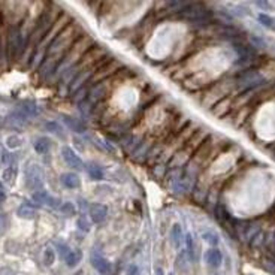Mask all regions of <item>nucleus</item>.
I'll use <instances>...</instances> for the list:
<instances>
[{
	"label": "nucleus",
	"mask_w": 275,
	"mask_h": 275,
	"mask_svg": "<svg viewBox=\"0 0 275 275\" xmlns=\"http://www.w3.org/2000/svg\"><path fill=\"white\" fill-rule=\"evenodd\" d=\"M172 240H173V244L176 247H180V244L183 242V230H181L180 224H175L172 227Z\"/></svg>",
	"instance_id": "obj_18"
},
{
	"label": "nucleus",
	"mask_w": 275,
	"mask_h": 275,
	"mask_svg": "<svg viewBox=\"0 0 275 275\" xmlns=\"http://www.w3.org/2000/svg\"><path fill=\"white\" fill-rule=\"evenodd\" d=\"M119 69H120V63L115 62V60H111L109 65H106V66H103V68H99V70L94 72L96 75H94V78H93V81H103L108 75L117 72Z\"/></svg>",
	"instance_id": "obj_8"
},
{
	"label": "nucleus",
	"mask_w": 275,
	"mask_h": 275,
	"mask_svg": "<svg viewBox=\"0 0 275 275\" xmlns=\"http://www.w3.org/2000/svg\"><path fill=\"white\" fill-rule=\"evenodd\" d=\"M204 240H206L211 245H217L219 244V238H217V235H214L211 232H206L204 233Z\"/></svg>",
	"instance_id": "obj_21"
},
{
	"label": "nucleus",
	"mask_w": 275,
	"mask_h": 275,
	"mask_svg": "<svg viewBox=\"0 0 275 275\" xmlns=\"http://www.w3.org/2000/svg\"><path fill=\"white\" fill-rule=\"evenodd\" d=\"M50 147H51V142H50L48 138H45V136L37 138V139L34 141V150L37 153H41V154L47 153L50 150Z\"/></svg>",
	"instance_id": "obj_15"
},
{
	"label": "nucleus",
	"mask_w": 275,
	"mask_h": 275,
	"mask_svg": "<svg viewBox=\"0 0 275 275\" xmlns=\"http://www.w3.org/2000/svg\"><path fill=\"white\" fill-rule=\"evenodd\" d=\"M65 260L69 268H73L81 262V253L78 250H69V253L65 256Z\"/></svg>",
	"instance_id": "obj_13"
},
{
	"label": "nucleus",
	"mask_w": 275,
	"mask_h": 275,
	"mask_svg": "<svg viewBox=\"0 0 275 275\" xmlns=\"http://www.w3.org/2000/svg\"><path fill=\"white\" fill-rule=\"evenodd\" d=\"M5 227H6V219H5V215L0 212V232H2Z\"/></svg>",
	"instance_id": "obj_26"
},
{
	"label": "nucleus",
	"mask_w": 275,
	"mask_h": 275,
	"mask_svg": "<svg viewBox=\"0 0 275 275\" xmlns=\"http://www.w3.org/2000/svg\"><path fill=\"white\" fill-rule=\"evenodd\" d=\"M60 209H62V212H65L66 215H72V214L75 212V206H73L72 204H69V202H68V204H65V205H63Z\"/></svg>",
	"instance_id": "obj_24"
},
{
	"label": "nucleus",
	"mask_w": 275,
	"mask_h": 275,
	"mask_svg": "<svg viewBox=\"0 0 275 275\" xmlns=\"http://www.w3.org/2000/svg\"><path fill=\"white\" fill-rule=\"evenodd\" d=\"M0 275H15V272H12L8 268H2V269H0Z\"/></svg>",
	"instance_id": "obj_27"
},
{
	"label": "nucleus",
	"mask_w": 275,
	"mask_h": 275,
	"mask_svg": "<svg viewBox=\"0 0 275 275\" xmlns=\"http://www.w3.org/2000/svg\"><path fill=\"white\" fill-rule=\"evenodd\" d=\"M26 186H27V189L33 190L34 193L42 189V186H44V172H42V168L39 165L30 163L26 168Z\"/></svg>",
	"instance_id": "obj_2"
},
{
	"label": "nucleus",
	"mask_w": 275,
	"mask_h": 275,
	"mask_svg": "<svg viewBox=\"0 0 275 275\" xmlns=\"http://www.w3.org/2000/svg\"><path fill=\"white\" fill-rule=\"evenodd\" d=\"M206 263L211 266V268H219L223 262V256H222V253L217 250V248H212L206 253Z\"/></svg>",
	"instance_id": "obj_11"
},
{
	"label": "nucleus",
	"mask_w": 275,
	"mask_h": 275,
	"mask_svg": "<svg viewBox=\"0 0 275 275\" xmlns=\"http://www.w3.org/2000/svg\"><path fill=\"white\" fill-rule=\"evenodd\" d=\"M259 21L263 23V24H265L266 27H269V29L274 27V19H272L269 15H266V14H260V15H259Z\"/></svg>",
	"instance_id": "obj_20"
},
{
	"label": "nucleus",
	"mask_w": 275,
	"mask_h": 275,
	"mask_svg": "<svg viewBox=\"0 0 275 275\" xmlns=\"http://www.w3.org/2000/svg\"><path fill=\"white\" fill-rule=\"evenodd\" d=\"M47 129H48V130H52V133H55V135H60V132H62V127L58 126V123H55V121L48 123V124H47Z\"/></svg>",
	"instance_id": "obj_22"
},
{
	"label": "nucleus",
	"mask_w": 275,
	"mask_h": 275,
	"mask_svg": "<svg viewBox=\"0 0 275 275\" xmlns=\"http://www.w3.org/2000/svg\"><path fill=\"white\" fill-rule=\"evenodd\" d=\"M54 260H55V253H54V250H52V248H47V250H45V254H44V263H45L47 266H51V265L54 263Z\"/></svg>",
	"instance_id": "obj_19"
},
{
	"label": "nucleus",
	"mask_w": 275,
	"mask_h": 275,
	"mask_svg": "<svg viewBox=\"0 0 275 275\" xmlns=\"http://www.w3.org/2000/svg\"><path fill=\"white\" fill-rule=\"evenodd\" d=\"M62 155H63V160L66 162V165L75 171H83L84 169V163L81 160V157L78 155L70 147H63L62 148Z\"/></svg>",
	"instance_id": "obj_5"
},
{
	"label": "nucleus",
	"mask_w": 275,
	"mask_h": 275,
	"mask_svg": "<svg viewBox=\"0 0 275 275\" xmlns=\"http://www.w3.org/2000/svg\"><path fill=\"white\" fill-rule=\"evenodd\" d=\"M63 119H65V121H66V124L70 127V129H73L75 132H84V126H83V123H80V120H76V119H72V117H69V115H63Z\"/></svg>",
	"instance_id": "obj_16"
},
{
	"label": "nucleus",
	"mask_w": 275,
	"mask_h": 275,
	"mask_svg": "<svg viewBox=\"0 0 275 275\" xmlns=\"http://www.w3.org/2000/svg\"><path fill=\"white\" fill-rule=\"evenodd\" d=\"M33 202L37 205H42V206H50V208H57L60 205V201L52 198L48 191H44V190H39V191L33 193Z\"/></svg>",
	"instance_id": "obj_6"
},
{
	"label": "nucleus",
	"mask_w": 275,
	"mask_h": 275,
	"mask_svg": "<svg viewBox=\"0 0 275 275\" xmlns=\"http://www.w3.org/2000/svg\"><path fill=\"white\" fill-rule=\"evenodd\" d=\"M168 275H173V274H172V272H171V274H168Z\"/></svg>",
	"instance_id": "obj_28"
},
{
	"label": "nucleus",
	"mask_w": 275,
	"mask_h": 275,
	"mask_svg": "<svg viewBox=\"0 0 275 275\" xmlns=\"http://www.w3.org/2000/svg\"><path fill=\"white\" fill-rule=\"evenodd\" d=\"M108 215V209L106 206L101 205V204H93L90 206V217L94 223H102Z\"/></svg>",
	"instance_id": "obj_9"
},
{
	"label": "nucleus",
	"mask_w": 275,
	"mask_h": 275,
	"mask_svg": "<svg viewBox=\"0 0 275 275\" xmlns=\"http://www.w3.org/2000/svg\"><path fill=\"white\" fill-rule=\"evenodd\" d=\"M94 69H96V66H94V68H90V69H86V70H81V72H78V75L75 76V80H73L72 84H70V91H72V93H76L80 88H83L84 83L88 80L90 75L94 73Z\"/></svg>",
	"instance_id": "obj_7"
},
{
	"label": "nucleus",
	"mask_w": 275,
	"mask_h": 275,
	"mask_svg": "<svg viewBox=\"0 0 275 275\" xmlns=\"http://www.w3.org/2000/svg\"><path fill=\"white\" fill-rule=\"evenodd\" d=\"M87 171H88V175L91 176L93 180H102L103 178V172H102V168H99L97 165H94V163H91V165H88V168H87Z\"/></svg>",
	"instance_id": "obj_17"
},
{
	"label": "nucleus",
	"mask_w": 275,
	"mask_h": 275,
	"mask_svg": "<svg viewBox=\"0 0 275 275\" xmlns=\"http://www.w3.org/2000/svg\"><path fill=\"white\" fill-rule=\"evenodd\" d=\"M2 180L3 183L12 186L17 180V168L15 166H8L3 172H2Z\"/></svg>",
	"instance_id": "obj_14"
},
{
	"label": "nucleus",
	"mask_w": 275,
	"mask_h": 275,
	"mask_svg": "<svg viewBox=\"0 0 275 275\" xmlns=\"http://www.w3.org/2000/svg\"><path fill=\"white\" fill-rule=\"evenodd\" d=\"M180 12L184 18L190 19V21H194V23H204L211 18V12L206 11L205 8H202L201 5H189V6L183 8Z\"/></svg>",
	"instance_id": "obj_3"
},
{
	"label": "nucleus",
	"mask_w": 275,
	"mask_h": 275,
	"mask_svg": "<svg viewBox=\"0 0 275 275\" xmlns=\"http://www.w3.org/2000/svg\"><path fill=\"white\" fill-rule=\"evenodd\" d=\"M23 109V112H27L29 115H32V117H34V115H37L39 114V109H37V106H23L21 108Z\"/></svg>",
	"instance_id": "obj_23"
},
{
	"label": "nucleus",
	"mask_w": 275,
	"mask_h": 275,
	"mask_svg": "<svg viewBox=\"0 0 275 275\" xmlns=\"http://www.w3.org/2000/svg\"><path fill=\"white\" fill-rule=\"evenodd\" d=\"M5 199H6V190H5L2 181H0V204L5 202Z\"/></svg>",
	"instance_id": "obj_25"
},
{
	"label": "nucleus",
	"mask_w": 275,
	"mask_h": 275,
	"mask_svg": "<svg viewBox=\"0 0 275 275\" xmlns=\"http://www.w3.org/2000/svg\"><path fill=\"white\" fill-rule=\"evenodd\" d=\"M17 214H18L21 219H27V220H30V219H33L34 215H36V209H34V206H33L32 204H29V202H23L21 205L18 206Z\"/></svg>",
	"instance_id": "obj_12"
},
{
	"label": "nucleus",
	"mask_w": 275,
	"mask_h": 275,
	"mask_svg": "<svg viewBox=\"0 0 275 275\" xmlns=\"http://www.w3.org/2000/svg\"><path fill=\"white\" fill-rule=\"evenodd\" d=\"M62 184L68 189H78L81 186V180L80 176L76 173H72V172H68V173H63L62 175Z\"/></svg>",
	"instance_id": "obj_10"
},
{
	"label": "nucleus",
	"mask_w": 275,
	"mask_h": 275,
	"mask_svg": "<svg viewBox=\"0 0 275 275\" xmlns=\"http://www.w3.org/2000/svg\"><path fill=\"white\" fill-rule=\"evenodd\" d=\"M91 44H93V41H91V37H88V36H84L81 39H78V41L73 44V47H70L72 50H69V52L63 57V65L65 66H70V63H75L78 60H81V58L84 57V54L91 47Z\"/></svg>",
	"instance_id": "obj_1"
},
{
	"label": "nucleus",
	"mask_w": 275,
	"mask_h": 275,
	"mask_svg": "<svg viewBox=\"0 0 275 275\" xmlns=\"http://www.w3.org/2000/svg\"><path fill=\"white\" fill-rule=\"evenodd\" d=\"M90 262H91V266L101 275H112V265L102 256V254L93 251L90 254Z\"/></svg>",
	"instance_id": "obj_4"
}]
</instances>
